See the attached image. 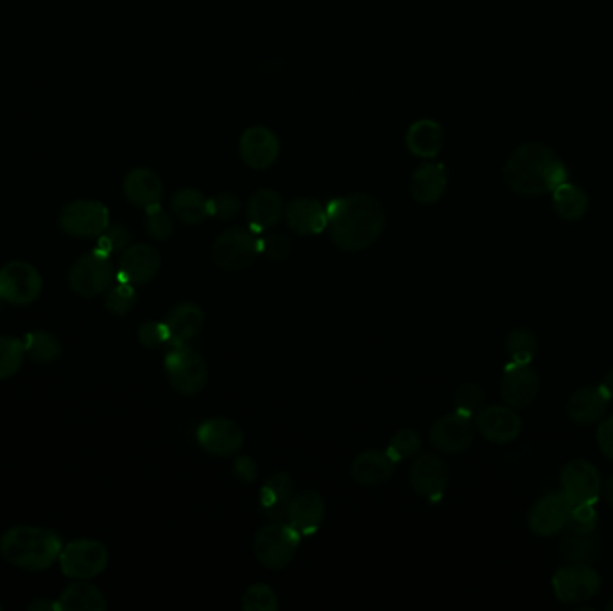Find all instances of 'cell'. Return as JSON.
<instances>
[{
    "label": "cell",
    "instance_id": "obj_26",
    "mask_svg": "<svg viewBox=\"0 0 613 611\" xmlns=\"http://www.w3.org/2000/svg\"><path fill=\"white\" fill-rule=\"evenodd\" d=\"M395 461L388 452L380 450H366L355 457L352 463V475L355 481L363 486H380L389 481L395 472Z\"/></svg>",
    "mask_w": 613,
    "mask_h": 611
},
{
    "label": "cell",
    "instance_id": "obj_18",
    "mask_svg": "<svg viewBox=\"0 0 613 611\" xmlns=\"http://www.w3.org/2000/svg\"><path fill=\"white\" fill-rule=\"evenodd\" d=\"M160 253L149 244H135L122 253L117 276L119 282L131 285H144L155 278L160 269Z\"/></svg>",
    "mask_w": 613,
    "mask_h": 611
},
{
    "label": "cell",
    "instance_id": "obj_10",
    "mask_svg": "<svg viewBox=\"0 0 613 611\" xmlns=\"http://www.w3.org/2000/svg\"><path fill=\"white\" fill-rule=\"evenodd\" d=\"M44 289V280L38 269L17 260L0 267V298L11 305H29L36 302Z\"/></svg>",
    "mask_w": 613,
    "mask_h": 611
},
{
    "label": "cell",
    "instance_id": "obj_4",
    "mask_svg": "<svg viewBox=\"0 0 613 611\" xmlns=\"http://www.w3.org/2000/svg\"><path fill=\"white\" fill-rule=\"evenodd\" d=\"M300 543L302 534L298 533L293 525L277 520L260 529L253 542V552L264 567L282 570L294 560Z\"/></svg>",
    "mask_w": 613,
    "mask_h": 611
},
{
    "label": "cell",
    "instance_id": "obj_7",
    "mask_svg": "<svg viewBox=\"0 0 613 611\" xmlns=\"http://www.w3.org/2000/svg\"><path fill=\"white\" fill-rule=\"evenodd\" d=\"M115 267L108 255L90 251L79 257L70 269L69 282L74 293L83 298H95L112 287Z\"/></svg>",
    "mask_w": 613,
    "mask_h": 611
},
{
    "label": "cell",
    "instance_id": "obj_41",
    "mask_svg": "<svg viewBox=\"0 0 613 611\" xmlns=\"http://www.w3.org/2000/svg\"><path fill=\"white\" fill-rule=\"evenodd\" d=\"M597 524H599V515H597L594 504H579V506H572L569 517V527L572 533L576 536H590V534L596 531Z\"/></svg>",
    "mask_w": 613,
    "mask_h": 611
},
{
    "label": "cell",
    "instance_id": "obj_29",
    "mask_svg": "<svg viewBox=\"0 0 613 611\" xmlns=\"http://www.w3.org/2000/svg\"><path fill=\"white\" fill-rule=\"evenodd\" d=\"M447 189V174L441 164H422L411 178V196L422 205H432L440 201Z\"/></svg>",
    "mask_w": 613,
    "mask_h": 611
},
{
    "label": "cell",
    "instance_id": "obj_19",
    "mask_svg": "<svg viewBox=\"0 0 613 611\" xmlns=\"http://www.w3.org/2000/svg\"><path fill=\"white\" fill-rule=\"evenodd\" d=\"M538 391L540 379L529 366L513 362L506 366L501 382V396L506 405L513 409H524L535 402Z\"/></svg>",
    "mask_w": 613,
    "mask_h": 611
},
{
    "label": "cell",
    "instance_id": "obj_54",
    "mask_svg": "<svg viewBox=\"0 0 613 611\" xmlns=\"http://www.w3.org/2000/svg\"><path fill=\"white\" fill-rule=\"evenodd\" d=\"M0 610H2V606H0Z\"/></svg>",
    "mask_w": 613,
    "mask_h": 611
},
{
    "label": "cell",
    "instance_id": "obj_23",
    "mask_svg": "<svg viewBox=\"0 0 613 611\" xmlns=\"http://www.w3.org/2000/svg\"><path fill=\"white\" fill-rule=\"evenodd\" d=\"M610 404V396L606 395L601 386L581 388L570 396L567 404V414L570 420L581 427H588L603 420Z\"/></svg>",
    "mask_w": 613,
    "mask_h": 611
},
{
    "label": "cell",
    "instance_id": "obj_21",
    "mask_svg": "<svg viewBox=\"0 0 613 611\" xmlns=\"http://www.w3.org/2000/svg\"><path fill=\"white\" fill-rule=\"evenodd\" d=\"M239 149L244 164L250 165L253 169H268L269 165L275 164L278 158L280 140L268 128L255 126L244 131Z\"/></svg>",
    "mask_w": 613,
    "mask_h": 611
},
{
    "label": "cell",
    "instance_id": "obj_48",
    "mask_svg": "<svg viewBox=\"0 0 613 611\" xmlns=\"http://www.w3.org/2000/svg\"><path fill=\"white\" fill-rule=\"evenodd\" d=\"M234 474L237 475L239 481L251 484L259 477V466L250 456H237L235 457Z\"/></svg>",
    "mask_w": 613,
    "mask_h": 611
},
{
    "label": "cell",
    "instance_id": "obj_34",
    "mask_svg": "<svg viewBox=\"0 0 613 611\" xmlns=\"http://www.w3.org/2000/svg\"><path fill=\"white\" fill-rule=\"evenodd\" d=\"M536 350H538V341L531 330L527 328L511 330L510 336L506 339V352L510 355V362L529 366L535 359Z\"/></svg>",
    "mask_w": 613,
    "mask_h": 611
},
{
    "label": "cell",
    "instance_id": "obj_32",
    "mask_svg": "<svg viewBox=\"0 0 613 611\" xmlns=\"http://www.w3.org/2000/svg\"><path fill=\"white\" fill-rule=\"evenodd\" d=\"M553 194L554 212L562 217L563 221H579L588 212L587 192L579 189L578 185L565 181L560 187L551 192Z\"/></svg>",
    "mask_w": 613,
    "mask_h": 611
},
{
    "label": "cell",
    "instance_id": "obj_36",
    "mask_svg": "<svg viewBox=\"0 0 613 611\" xmlns=\"http://www.w3.org/2000/svg\"><path fill=\"white\" fill-rule=\"evenodd\" d=\"M26 357L24 341L17 337H0V380L9 379L17 373Z\"/></svg>",
    "mask_w": 613,
    "mask_h": 611
},
{
    "label": "cell",
    "instance_id": "obj_24",
    "mask_svg": "<svg viewBox=\"0 0 613 611\" xmlns=\"http://www.w3.org/2000/svg\"><path fill=\"white\" fill-rule=\"evenodd\" d=\"M285 221L298 235H318L329 228L327 207L316 199H294L285 208Z\"/></svg>",
    "mask_w": 613,
    "mask_h": 611
},
{
    "label": "cell",
    "instance_id": "obj_37",
    "mask_svg": "<svg viewBox=\"0 0 613 611\" xmlns=\"http://www.w3.org/2000/svg\"><path fill=\"white\" fill-rule=\"evenodd\" d=\"M280 601L275 590L264 583L251 585L242 595V610L244 611H277Z\"/></svg>",
    "mask_w": 613,
    "mask_h": 611
},
{
    "label": "cell",
    "instance_id": "obj_15",
    "mask_svg": "<svg viewBox=\"0 0 613 611\" xmlns=\"http://www.w3.org/2000/svg\"><path fill=\"white\" fill-rule=\"evenodd\" d=\"M196 439L203 450L217 457L234 456L244 445V432L228 418L205 420L196 431Z\"/></svg>",
    "mask_w": 613,
    "mask_h": 611
},
{
    "label": "cell",
    "instance_id": "obj_42",
    "mask_svg": "<svg viewBox=\"0 0 613 611\" xmlns=\"http://www.w3.org/2000/svg\"><path fill=\"white\" fill-rule=\"evenodd\" d=\"M130 242V232L126 226L122 224H115V226H108L99 237H97V248L95 250L101 251L104 255H112V253H119V251L126 250Z\"/></svg>",
    "mask_w": 613,
    "mask_h": 611
},
{
    "label": "cell",
    "instance_id": "obj_12",
    "mask_svg": "<svg viewBox=\"0 0 613 611\" xmlns=\"http://www.w3.org/2000/svg\"><path fill=\"white\" fill-rule=\"evenodd\" d=\"M560 481H562V491L572 506L596 504L603 488V479L599 470L587 459H574L563 466Z\"/></svg>",
    "mask_w": 613,
    "mask_h": 611
},
{
    "label": "cell",
    "instance_id": "obj_27",
    "mask_svg": "<svg viewBox=\"0 0 613 611\" xmlns=\"http://www.w3.org/2000/svg\"><path fill=\"white\" fill-rule=\"evenodd\" d=\"M284 212L280 194L271 189H260L253 194L248 203V221L251 232H268L277 226Z\"/></svg>",
    "mask_w": 613,
    "mask_h": 611
},
{
    "label": "cell",
    "instance_id": "obj_33",
    "mask_svg": "<svg viewBox=\"0 0 613 611\" xmlns=\"http://www.w3.org/2000/svg\"><path fill=\"white\" fill-rule=\"evenodd\" d=\"M171 208L174 216L185 224L203 223L207 217H212L210 199L205 198L199 190L182 189L176 192Z\"/></svg>",
    "mask_w": 613,
    "mask_h": 611
},
{
    "label": "cell",
    "instance_id": "obj_20",
    "mask_svg": "<svg viewBox=\"0 0 613 611\" xmlns=\"http://www.w3.org/2000/svg\"><path fill=\"white\" fill-rule=\"evenodd\" d=\"M164 325L169 345H189L205 327V312L196 303H180L167 314Z\"/></svg>",
    "mask_w": 613,
    "mask_h": 611
},
{
    "label": "cell",
    "instance_id": "obj_31",
    "mask_svg": "<svg viewBox=\"0 0 613 611\" xmlns=\"http://www.w3.org/2000/svg\"><path fill=\"white\" fill-rule=\"evenodd\" d=\"M406 144L413 155L436 158L443 146V128L429 119L415 122L407 131Z\"/></svg>",
    "mask_w": 613,
    "mask_h": 611
},
{
    "label": "cell",
    "instance_id": "obj_43",
    "mask_svg": "<svg viewBox=\"0 0 613 611\" xmlns=\"http://www.w3.org/2000/svg\"><path fill=\"white\" fill-rule=\"evenodd\" d=\"M483 402V389L479 388L474 382H467V384L459 386L458 391H456V398H454L456 411L467 414L470 418H472V414H477L481 411Z\"/></svg>",
    "mask_w": 613,
    "mask_h": 611
},
{
    "label": "cell",
    "instance_id": "obj_47",
    "mask_svg": "<svg viewBox=\"0 0 613 611\" xmlns=\"http://www.w3.org/2000/svg\"><path fill=\"white\" fill-rule=\"evenodd\" d=\"M597 447L601 454L613 461V416H608L597 425Z\"/></svg>",
    "mask_w": 613,
    "mask_h": 611
},
{
    "label": "cell",
    "instance_id": "obj_6",
    "mask_svg": "<svg viewBox=\"0 0 613 611\" xmlns=\"http://www.w3.org/2000/svg\"><path fill=\"white\" fill-rule=\"evenodd\" d=\"M262 253V239L244 228H230L214 242L212 259L225 271H242L250 267Z\"/></svg>",
    "mask_w": 613,
    "mask_h": 611
},
{
    "label": "cell",
    "instance_id": "obj_53",
    "mask_svg": "<svg viewBox=\"0 0 613 611\" xmlns=\"http://www.w3.org/2000/svg\"><path fill=\"white\" fill-rule=\"evenodd\" d=\"M2 302H4V300H2V298H0V305H2Z\"/></svg>",
    "mask_w": 613,
    "mask_h": 611
},
{
    "label": "cell",
    "instance_id": "obj_46",
    "mask_svg": "<svg viewBox=\"0 0 613 611\" xmlns=\"http://www.w3.org/2000/svg\"><path fill=\"white\" fill-rule=\"evenodd\" d=\"M210 210H212V216L228 221L239 214L241 203L234 194L225 192V194H219L216 198L210 199Z\"/></svg>",
    "mask_w": 613,
    "mask_h": 611
},
{
    "label": "cell",
    "instance_id": "obj_22",
    "mask_svg": "<svg viewBox=\"0 0 613 611\" xmlns=\"http://www.w3.org/2000/svg\"><path fill=\"white\" fill-rule=\"evenodd\" d=\"M325 500L318 491L305 490L293 495L287 508V520L300 534H314L325 518Z\"/></svg>",
    "mask_w": 613,
    "mask_h": 611
},
{
    "label": "cell",
    "instance_id": "obj_49",
    "mask_svg": "<svg viewBox=\"0 0 613 611\" xmlns=\"http://www.w3.org/2000/svg\"><path fill=\"white\" fill-rule=\"evenodd\" d=\"M29 610H58V603H49V601H40V599H36L33 603L27 606Z\"/></svg>",
    "mask_w": 613,
    "mask_h": 611
},
{
    "label": "cell",
    "instance_id": "obj_1",
    "mask_svg": "<svg viewBox=\"0 0 613 611\" xmlns=\"http://www.w3.org/2000/svg\"><path fill=\"white\" fill-rule=\"evenodd\" d=\"M330 239L337 248L361 251L377 241L386 224V212L368 194L337 198L327 205Z\"/></svg>",
    "mask_w": 613,
    "mask_h": 611
},
{
    "label": "cell",
    "instance_id": "obj_13",
    "mask_svg": "<svg viewBox=\"0 0 613 611\" xmlns=\"http://www.w3.org/2000/svg\"><path fill=\"white\" fill-rule=\"evenodd\" d=\"M570 511L572 504L565 497V493L562 490L551 491L533 504L527 517V524L536 536L553 538L556 534L562 533L563 529H567Z\"/></svg>",
    "mask_w": 613,
    "mask_h": 611
},
{
    "label": "cell",
    "instance_id": "obj_3",
    "mask_svg": "<svg viewBox=\"0 0 613 611\" xmlns=\"http://www.w3.org/2000/svg\"><path fill=\"white\" fill-rule=\"evenodd\" d=\"M61 549L60 534L33 525L11 527L0 540L4 560L29 572H44L51 568L60 560Z\"/></svg>",
    "mask_w": 613,
    "mask_h": 611
},
{
    "label": "cell",
    "instance_id": "obj_2",
    "mask_svg": "<svg viewBox=\"0 0 613 611\" xmlns=\"http://www.w3.org/2000/svg\"><path fill=\"white\" fill-rule=\"evenodd\" d=\"M502 174L508 189L519 196L549 194L569 178L560 156L542 142L517 147L506 160Z\"/></svg>",
    "mask_w": 613,
    "mask_h": 611
},
{
    "label": "cell",
    "instance_id": "obj_17",
    "mask_svg": "<svg viewBox=\"0 0 613 611\" xmlns=\"http://www.w3.org/2000/svg\"><path fill=\"white\" fill-rule=\"evenodd\" d=\"M449 466L434 454H422L416 457L409 470V481L413 490L425 499L440 500L449 486Z\"/></svg>",
    "mask_w": 613,
    "mask_h": 611
},
{
    "label": "cell",
    "instance_id": "obj_38",
    "mask_svg": "<svg viewBox=\"0 0 613 611\" xmlns=\"http://www.w3.org/2000/svg\"><path fill=\"white\" fill-rule=\"evenodd\" d=\"M420 448H422L420 434L413 429H402L389 441L388 454L393 457L395 463H398L409 457H415Z\"/></svg>",
    "mask_w": 613,
    "mask_h": 611
},
{
    "label": "cell",
    "instance_id": "obj_14",
    "mask_svg": "<svg viewBox=\"0 0 613 611\" xmlns=\"http://www.w3.org/2000/svg\"><path fill=\"white\" fill-rule=\"evenodd\" d=\"M432 447L440 450L443 454H461L465 452L474 441V423L472 418L463 413H450L441 416L438 422H434L429 432Z\"/></svg>",
    "mask_w": 613,
    "mask_h": 611
},
{
    "label": "cell",
    "instance_id": "obj_30",
    "mask_svg": "<svg viewBox=\"0 0 613 611\" xmlns=\"http://www.w3.org/2000/svg\"><path fill=\"white\" fill-rule=\"evenodd\" d=\"M56 603L60 611H104L108 606L103 592L85 579L67 586Z\"/></svg>",
    "mask_w": 613,
    "mask_h": 611
},
{
    "label": "cell",
    "instance_id": "obj_16",
    "mask_svg": "<svg viewBox=\"0 0 613 611\" xmlns=\"http://www.w3.org/2000/svg\"><path fill=\"white\" fill-rule=\"evenodd\" d=\"M475 427L481 432V436L493 445H508L519 439L522 420L510 405H490L484 409L481 407V411L475 416Z\"/></svg>",
    "mask_w": 613,
    "mask_h": 611
},
{
    "label": "cell",
    "instance_id": "obj_45",
    "mask_svg": "<svg viewBox=\"0 0 613 611\" xmlns=\"http://www.w3.org/2000/svg\"><path fill=\"white\" fill-rule=\"evenodd\" d=\"M293 251V242L287 235H269L262 239V253L271 260H285Z\"/></svg>",
    "mask_w": 613,
    "mask_h": 611
},
{
    "label": "cell",
    "instance_id": "obj_39",
    "mask_svg": "<svg viewBox=\"0 0 613 611\" xmlns=\"http://www.w3.org/2000/svg\"><path fill=\"white\" fill-rule=\"evenodd\" d=\"M137 303L135 285L119 282L106 294V309L117 316H126Z\"/></svg>",
    "mask_w": 613,
    "mask_h": 611
},
{
    "label": "cell",
    "instance_id": "obj_5",
    "mask_svg": "<svg viewBox=\"0 0 613 611\" xmlns=\"http://www.w3.org/2000/svg\"><path fill=\"white\" fill-rule=\"evenodd\" d=\"M164 368L171 386L182 395H198L207 386V362L189 345L173 346L165 355Z\"/></svg>",
    "mask_w": 613,
    "mask_h": 611
},
{
    "label": "cell",
    "instance_id": "obj_9",
    "mask_svg": "<svg viewBox=\"0 0 613 611\" xmlns=\"http://www.w3.org/2000/svg\"><path fill=\"white\" fill-rule=\"evenodd\" d=\"M60 226L72 237L94 239L110 226V212L99 201L78 199L61 210Z\"/></svg>",
    "mask_w": 613,
    "mask_h": 611
},
{
    "label": "cell",
    "instance_id": "obj_44",
    "mask_svg": "<svg viewBox=\"0 0 613 611\" xmlns=\"http://www.w3.org/2000/svg\"><path fill=\"white\" fill-rule=\"evenodd\" d=\"M137 337H139L140 345L146 346L149 350H155V348H160V346L167 343L165 325L160 323V321H146V323H142L139 332H137Z\"/></svg>",
    "mask_w": 613,
    "mask_h": 611
},
{
    "label": "cell",
    "instance_id": "obj_28",
    "mask_svg": "<svg viewBox=\"0 0 613 611\" xmlns=\"http://www.w3.org/2000/svg\"><path fill=\"white\" fill-rule=\"evenodd\" d=\"M293 499V479L287 474H275L260 488V508L271 520L287 517L289 502Z\"/></svg>",
    "mask_w": 613,
    "mask_h": 611
},
{
    "label": "cell",
    "instance_id": "obj_50",
    "mask_svg": "<svg viewBox=\"0 0 613 611\" xmlns=\"http://www.w3.org/2000/svg\"><path fill=\"white\" fill-rule=\"evenodd\" d=\"M601 388L605 389L606 395L610 396V400L613 398V370L608 371L605 375V379L601 382Z\"/></svg>",
    "mask_w": 613,
    "mask_h": 611
},
{
    "label": "cell",
    "instance_id": "obj_35",
    "mask_svg": "<svg viewBox=\"0 0 613 611\" xmlns=\"http://www.w3.org/2000/svg\"><path fill=\"white\" fill-rule=\"evenodd\" d=\"M26 355L38 364H49L61 355L60 341L49 332H31L24 341Z\"/></svg>",
    "mask_w": 613,
    "mask_h": 611
},
{
    "label": "cell",
    "instance_id": "obj_25",
    "mask_svg": "<svg viewBox=\"0 0 613 611\" xmlns=\"http://www.w3.org/2000/svg\"><path fill=\"white\" fill-rule=\"evenodd\" d=\"M124 196L140 208L160 205L164 198V183L149 169H133L124 178Z\"/></svg>",
    "mask_w": 613,
    "mask_h": 611
},
{
    "label": "cell",
    "instance_id": "obj_40",
    "mask_svg": "<svg viewBox=\"0 0 613 611\" xmlns=\"http://www.w3.org/2000/svg\"><path fill=\"white\" fill-rule=\"evenodd\" d=\"M146 232L155 241H167L174 232L173 219L162 205L146 208Z\"/></svg>",
    "mask_w": 613,
    "mask_h": 611
},
{
    "label": "cell",
    "instance_id": "obj_8",
    "mask_svg": "<svg viewBox=\"0 0 613 611\" xmlns=\"http://www.w3.org/2000/svg\"><path fill=\"white\" fill-rule=\"evenodd\" d=\"M108 549L97 540H74L63 545L60 554L61 572L70 579H92L108 567Z\"/></svg>",
    "mask_w": 613,
    "mask_h": 611
},
{
    "label": "cell",
    "instance_id": "obj_52",
    "mask_svg": "<svg viewBox=\"0 0 613 611\" xmlns=\"http://www.w3.org/2000/svg\"><path fill=\"white\" fill-rule=\"evenodd\" d=\"M606 608H608V611H613V599L612 601H610V603H608V606H606Z\"/></svg>",
    "mask_w": 613,
    "mask_h": 611
},
{
    "label": "cell",
    "instance_id": "obj_51",
    "mask_svg": "<svg viewBox=\"0 0 613 611\" xmlns=\"http://www.w3.org/2000/svg\"><path fill=\"white\" fill-rule=\"evenodd\" d=\"M605 497L613 508V477H610L605 484Z\"/></svg>",
    "mask_w": 613,
    "mask_h": 611
},
{
    "label": "cell",
    "instance_id": "obj_11",
    "mask_svg": "<svg viewBox=\"0 0 613 611\" xmlns=\"http://www.w3.org/2000/svg\"><path fill=\"white\" fill-rule=\"evenodd\" d=\"M601 588V576L585 563H572L553 576V590L560 603L579 604L590 601Z\"/></svg>",
    "mask_w": 613,
    "mask_h": 611
}]
</instances>
